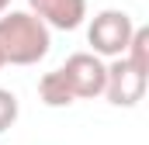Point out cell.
<instances>
[{
  "label": "cell",
  "mask_w": 149,
  "mask_h": 145,
  "mask_svg": "<svg viewBox=\"0 0 149 145\" xmlns=\"http://www.w3.org/2000/svg\"><path fill=\"white\" fill-rule=\"evenodd\" d=\"M52 48V28L31 10L0 14V59L3 66H35Z\"/></svg>",
  "instance_id": "6da1fadb"
},
{
  "label": "cell",
  "mask_w": 149,
  "mask_h": 145,
  "mask_svg": "<svg viewBox=\"0 0 149 145\" xmlns=\"http://www.w3.org/2000/svg\"><path fill=\"white\" fill-rule=\"evenodd\" d=\"M132 31H135V21H132L125 10L108 7V10L94 14V21H90V28H87L90 52L101 55V59H118V55H125Z\"/></svg>",
  "instance_id": "7a4b0ae2"
},
{
  "label": "cell",
  "mask_w": 149,
  "mask_h": 145,
  "mask_svg": "<svg viewBox=\"0 0 149 145\" xmlns=\"http://www.w3.org/2000/svg\"><path fill=\"white\" fill-rule=\"evenodd\" d=\"M146 86H149V76L139 72L125 55H118L108 62V76H104V93L108 104L114 107H135L142 97H146Z\"/></svg>",
  "instance_id": "3957f363"
},
{
  "label": "cell",
  "mask_w": 149,
  "mask_h": 145,
  "mask_svg": "<svg viewBox=\"0 0 149 145\" xmlns=\"http://www.w3.org/2000/svg\"><path fill=\"white\" fill-rule=\"evenodd\" d=\"M63 76L66 83L73 86V97L76 100H94L104 93V76H108V62L94 52H73L63 66Z\"/></svg>",
  "instance_id": "277c9868"
},
{
  "label": "cell",
  "mask_w": 149,
  "mask_h": 145,
  "mask_svg": "<svg viewBox=\"0 0 149 145\" xmlns=\"http://www.w3.org/2000/svg\"><path fill=\"white\" fill-rule=\"evenodd\" d=\"M28 7L56 31H76L87 17V0H28Z\"/></svg>",
  "instance_id": "5b68a950"
},
{
  "label": "cell",
  "mask_w": 149,
  "mask_h": 145,
  "mask_svg": "<svg viewBox=\"0 0 149 145\" xmlns=\"http://www.w3.org/2000/svg\"><path fill=\"white\" fill-rule=\"evenodd\" d=\"M38 100H42L45 107H70L76 100L73 86H70L66 76H63V69H52V72H45V76L38 79Z\"/></svg>",
  "instance_id": "8992f818"
},
{
  "label": "cell",
  "mask_w": 149,
  "mask_h": 145,
  "mask_svg": "<svg viewBox=\"0 0 149 145\" xmlns=\"http://www.w3.org/2000/svg\"><path fill=\"white\" fill-rule=\"evenodd\" d=\"M125 59H128L139 72L149 76V28H139V24H135V31L128 38V48H125Z\"/></svg>",
  "instance_id": "52a82bcc"
},
{
  "label": "cell",
  "mask_w": 149,
  "mask_h": 145,
  "mask_svg": "<svg viewBox=\"0 0 149 145\" xmlns=\"http://www.w3.org/2000/svg\"><path fill=\"white\" fill-rule=\"evenodd\" d=\"M17 114H21L17 93H14V90H3V86H0V135H3L7 128H14Z\"/></svg>",
  "instance_id": "ba28073f"
},
{
  "label": "cell",
  "mask_w": 149,
  "mask_h": 145,
  "mask_svg": "<svg viewBox=\"0 0 149 145\" xmlns=\"http://www.w3.org/2000/svg\"><path fill=\"white\" fill-rule=\"evenodd\" d=\"M7 7H10V0H0V14H3V10H7Z\"/></svg>",
  "instance_id": "9c48e42d"
},
{
  "label": "cell",
  "mask_w": 149,
  "mask_h": 145,
  "mask_svg": "<svg viewBox=\"0 0 149 145\" xmlns=\"http://www.w3.org/2000/svg\"><path fill=\"white\" fill-rule=\"evenodd\" d=\"M0 69H3V59H0Z\"/></svg>",
  "instance_id": "30bf717a"
}]
</instances>
